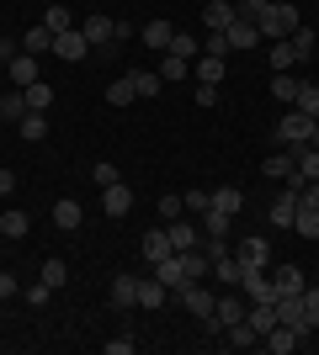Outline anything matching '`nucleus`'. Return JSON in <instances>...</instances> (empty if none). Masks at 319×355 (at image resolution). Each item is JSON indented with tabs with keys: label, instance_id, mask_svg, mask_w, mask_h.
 <instances>
[{
	"label": "nucleus",
	"instance_id": "6ab92c4d",
	"mask_svg": "<svg viewBox=\"0 0 319 355\" xmlns=\"http://www.w3.org/2000/svg\"><path fill=\"white\" fill-rule=\"evenodd\" d=\"M165 302H170V286H160V276H149V282H138V308L160 313Z\"/></svg>",
	"mask_w": 319,
	"mask_h": 355
},
{
	"label": "nucleus",
	"instance_id": "412c9836",
	"mask_svg": "<svg viewBox=\"0 0 319 355\" xmlns=\"http://www.w3.org/2000/svg\"><path fill=\"white\" fill-rule=\"evenodd\" d=\"M234 16H240V11H234L229 0H208V11H202V27H208V32H224Z\"/></svg>",
	"mask_w": 319,
	"mask_h": 355
},
{
	"label": "nucleus",
	"instance_id": "79ce46f5",
	"mask_svg": "<svg viewBox=\"0 0 319 355\" xmlns=\"http://www.w3.org/2000/svg\"><path fill=\"white\" fill-rule=\"evenodd\" d=\"M27 106H32V112H48V106H54V85H48V80L27 85Z\"/></svg>",
	"mask_w": 319,
	"mask_h": 355
},
{
	"label": "nucleus",
	"instance_id": "f257e3e1",
	"mask_svg": "<svg viewBox=\"0 0 319 355\" xmlns=\"http://www.w3.org/2000/svg\"><path fill=\"white\" fill-rule=\"evenodd\" d=\"M261 37H266V43H282V37H293V32L304 27V16H298V6H293V0H272V6H266V11H261Z\"/></svg>",
	"mask_w": 319,
	"mask_h": 355
},
{
	"label": "nucleus",
	"instance_id": "8fccbe9b",
	"mask_svg": "<svg viewBox=\"0 0 319 355\" xmlns=\"http://www.w3.org/2000/svg\"><path fill=\"white\" fill-rule=\"evenodd\" d=\"M202 53H218V59H229L234 48H229V37H224V32H208V37H202Z\"/></svg>",
	"mask_w": 319,
	"mask_h": 355
},
{
	"label": "nucleus",
	"instance_id": "c756f323",
	"mask_svg": "<svg viewBox=\"0 0 319 355\" xmlns=\"http://www.w3.org/2000/svg\"><path fill=\"white\" fill-rule=\"evenodd\" d=\"M38 282H43V286H54V292H59V286L69 282V266H64L59 254H48V260H43V270H38Z\"/></svg>",
	"mask_w": 319,
	"mask_h": 355
},
{
	"label": "nucleus",
	"instance_id": "e433bc0d",
	"mask_svg": "<svg viewBox=\"0 0 319 355\" xmlns=\"http://www.w3.org/2000/svg\"><path fill=\"white\" fill-rule=\"evenodd\" d=\"M293 234H298V239H319V207H298V218H293Z\"/></svg>",
	"mask_w": 319,
	"mask_h": 355
},
{
	"label": "nucleus",
	"instance_id": "0e129e2a",
	"mask_svg": "<svg viewBox=\"0 0 319 355\" xmlns=\"http://www.w3.org/2000/svg\"><path fill=\"white\" fill-rule=\"evenodd\" d=\"M309 148H319V122H314V133H309Z\"/></svg>",
	"mask_w": 319,
	"mask_h": 355
},
{
	"label": "nucleus",
	"instance_id": "4be33fe9",
	"mask_svg": "<svg viewBox=\"0 0 319 355\" xmlns=\"http://www.w3.org/2000/svg\"><path fill=\"white\" fill-rule=\"evenodd\" d=\"M138 37H144V48H160V53H165L170 37H176V27H170V21H144V27H138Z\"/></svg>",
	"mask_w": 319,
	"mask_h": 355
},
{
	"label": "nucleus",
	"instance_id": "f3484780",
	"mask_svg": "<svg viewBox=\"0 0 319 355\" xmlns=\"http://www.w3.org/2000/svg\"><path fill=\"white\" fill-rule=\"evenodd\" d=\"M80 32H85V43L91 48H112V16H85V21H80Z\"/></svg>",
	"mask_w": 319,
	"mask_h": 355
},
{
	"label": "nucleus",
	"instance_id": "aec40b11",
	"mask_svg": "<svg viewBox=\"0 0 319 355\" xmlns=\"http://www.w3.org/2000/svg\"><path fill=\"white\" fill-rule=\"evenodd\" d=\"M22 53H32V59H43V53H54V32L38 21V27H27V37H22Z\"/></svg>",
	"mask_w": 319,
	"mask_h": 355
},
{
	"label": "nucleus",
	"instance_id": "37998d69",
	"mask_svg": "<svg viewBox=\"0 0 319 355\" xmlns=\"http://www.w3.org/2000/svg\"><path fill=\"white\" fill-rule=\"evenodd\" d=\"M128 101H138V96H133V80L122 74L117 85H106V106H128Z\"/></svg>",
	"mask_w": 319,
	"mask_h": 355
},
{
	"label": "nucleus",
	"instance_id": "0eeeda50",
	"mask_svg": "<svg viewBox=\"0 0 319 355\" xmlns=\"http://www.w3.org/2000/svg\"><path fill=\"white\" fill-rule=\"evenodd\" d=\"M293 218H298V191L282 186V191L272 196V207H266V223H272V228H293Z\"/></svg>",
	"mask_w": 319,
	"mask_h": 355
},
{
	"label": "nucleus",
	"instance_id": "1a4fd4ad",
	"mask_svg": "<svg viewBox=\"0 0 319 355\" xmlns=\"http://www.w3.org/2000/svg\"><path fill=\"white\" fill-rule=\"evenodd\" d=\"M266 276H272L277 297H293V292H304V286H309V276L298 266H266Z\"/></svg>",
	"mask_w": 319,
	"mask_h": 355
},
{
	"label": "nucleus",
	"instance_id": "a878e982",
	"mask_svg": "<svg viewBox=\"0 0 319 355\" xmlns=\"http://www.w3.org/2000/svg\"><path fill=\"white\" fill-rule=\"evenodd\" d=\"M32 106H27V90H6L0 96V122H22Z\"/></svg>",
	"mask_w": 319,
	"mask_h": 355
},
{
	"label": "nucleus",
	"instance_id": "423d86ee",
	"mask_svg": "<svg viewBox=\"0 0 319 355\" xmlns=\"http://www.w3.org/2000/svg\"><path fill=\"white\" fill-rule=\"evenodd\" d=\"M54 53H59L64 64H80L85 53H91V43H85V32L69 27V32H54Z\"/></svg>",
	"mask_w": 319,
	"mask_h": 355
},
{
	"label": "nucleus",
	"instance_id": "a19ab883",
	"mask_svg": "<svg viewBox=\"0 0 319 355\" xmlns=\"http://www.w3.org/2000/svg\"><path fill=\"white\" fill-rule=\"evenodd\" d=\"M272 96L282 106H293V101H298V80H293V74H272Z\"/></svg>",
	"mask_w": 319,
	"mask_h": 355
},
{
	"label": "nucleus",
	"instance_id": "680f3d73",
	"mask_svg": "<svg viewBox=\"0 0 319 355\" xmlns=\"http://www.w3.org/2000/svg\"><path fill=\"white\" fill-rule=\"evenodd\" d=\"M16 53H22V43H11V37H0V64H11Z\"/></svg>",
	"mask_w": 319,
	"mask_h": 355
},
{
	"label": "nucleus",
	"instance_id": "39448f33",
	"mask_svg": "<svg viewBox=\"0 0 319 355\" xmlns=\"http://www.w3.org/2000/svg\"><path fill=\"white\" fill-rule=\"evenodd\" d=\"M240 318H245V302H240V297H218V302H213V318L202 329H208V334H224V329L240 324Z\"/></svg>",
	"mask_w": 319,
	"mask_h": 355
},
{
	"label": "nucleus",
	"instance_id": "f03ea898",
	"mask_svg": "<svg viewBox=\"0 0 319 355\" xmlns=\"http://www.w3.org/2000/svg\"><path fill=\"white\" fill-rule=\"evenodd\" d=\"M314 122H319V117H309V112L288 106V117L272 128V144H277V148H304V144H309V133H314Z\"/></svg>",
	"mask_w": 319,
	"mask_h": 355
},
{
	"label": "nucleus",
	"instance_id": "4c0bfd02",
	"mask_svg": "<svg viewBox=\"0 0 319 355\" xmlns=\"http://www.w3.org/2000/svg\"><path fill=\"white\" fill-rule=\"evenodd\" d=\"M27 228H32L27 212H0V234L6 239H27Z\"/></svg>",
	"mask_w": 319,
	"mask_h": 355
},
{
	"label": "nucleus",
	"instance_id": "338daca9",
	"mask_svg": "<svg viewBox=\"0 0 319 355\" xmlns=\"http://www.w3.org/2000/svg\"><path fill=\"white\" fill-rule=\"evenodd\" d=\"M0 69H6V64H0Z\"/></svg>",
	"mask_w": 319,
	"mask_h": 355
},
{
	"label": "nucleus",
	"instance_id": "473e14b6",
	"mask_svg": "<svg viewBox=\"0 0 319 355\" xmlns=\"http://www.w3.org/2000/svg\"><path fill=\"white\" fill-rule=\"evenodd\" d=\"M192 74V59H176V53H160V80L165 85H176V80H186Z\"/></svg>",
	"mask_w": 319,
	"mask_h": 355
},
{
	"label": "nucleus",
	"instance_id": "864d4df0",
	"mask_svg": "<svg viewBox=\"0 0 319 355\" xmlns=\"http://www.w3.org/2000/svg\"><path fill=\"white\" fill-rule=\"evenodd\" d=\"M101 350H106V355H133V350H138V340H133V334H122V340H106Z\"/></svg>",
	"mask_w": 319,
	"mask_h": 355
},
{
	"label": "nucleus",
	"instance_id": "f8f14e48",
	"mask_svg": "<svg viewBox=\"0 0 319 355\" xmlns=\"http://www.w3.org/2000/svg\"><path fill=\"white\" fill-rule=\"evenodd\" d=\"M224 37H229V48H256L261 43V27L250 21V16H234V21L224 27Z\"/></svg>",
	"mask_w": 319,
	"mask_h": 355
},
{
	"label": "nucleus",
	"instance_id": "bb28decb",
	"mask_svg": "<svg viewBox=\"0 0 319 355\" xmlns=\"http://www.w3.org/2000/svg\"><path fill=\"white\" fill-rule=\"evenodd\" d=\"M154 276H160V286H170V292H176V286L186 282V270H181V254H165V260H154Z\"/></svg>",
	"mask_w": 319,
	"mask_h": 355
},
{
	"label": "nucleus",
	"instance_id": "3c124183",
	"mask_svg": "<svg viewBox=\"0 0 319 355\" xmlns=\"http://www.w3.org/2000/svg\"><path fill=\"white\" fill-rule=\"evenodd\" d=\"M91 180H96V186H112V180H117V164H112V159H96L91 164Z\"/></svg>",
	"mask_w": 319,
	"mask_h": 355
},
{
	"label": "nucleus",
	"instance_id": "2eb2a0df",
	"mask_svg": "<svg viewBox=\"0 0 319 355\" xmlns=\"http://www.w3.org/2000/svg\"><path fill=\"white\" fill-rule=\"evenodd\" d=\"M112 308L117 313H128V308H138V276H112Z\"/></svg>",
	"mask_w": 319,
	"mask_h": 355
},
{
	"label": "nucleus",
	"instance_id": "de8ad7c7",
	"mask_svg": "<svg viewBox=\"0 0 319 355\" xmlns=\"http://www.w3.org/2000/svg\"><path fill=\"white\" fill-rule=\"evenodd\" d=\"M288 43L298 48V59H309V53H314V43H319V37H314V27H298V32H293V37H288Z\"/></svg>",
	"mask_w": 319,
	"mask_h": 355
},
{
	"label": "nucleus",
	"instance_id": "ddd939ff",
	"mask_svg": "<svg viewBox=\"0 0 319 355\" xmlns=\"http://www.w3.org/2000/svg\"><path fill=\"white\" fill-rule=\"evenodd\" d=\"M80 223H85V207H80L75 196H59V202H54V228H64V234H75Z\"/></svg>",
	"mask_w": 319,
	"mask_h": 355
},
{
	"label": "nucleus",
	"instance_id": "b1692460",
	"mask_svg": "<svg viewBox=\"0 0 319 355\" xmlns=\"http://www.w3.org/2000/svg\"><path fill=\"white\" fill-rule=\"evenodd\" d=\"M224 345H234V350H250V345H261V334H256V324H250V318H240V324H229V329H224Z\"/></svg>",
	"mask_w": 319,
	"mask_h": 355
},
{
	"label": "nucleus",
	"instance_id": "c03bdc74",
	"mask_svg": "<svg viewBox=\"0 0 319 355\" xmlns=\"http://www.w3.org/2000/svg\"><path fill=\"white\" fill-rule=\"evenodd\" d=\"M293 159H298V170H304L309 180H319V148L304 144V148H293Z\"/></svg>",
	"mask_w": 319,
	"mask_h": 355
},
{
	"label": "nucleus",
	"instance_id": "dca6fc26",
	"mask_svg": "<svg viewBox=\"0 0 319 355\" xmlns=\"http://www.w3.org/2000/svg\"><path fill=\"white\" fill-rule=\"evenodd\" d=\"M165 234H170V250H176V254H186V250H197V244H202L197 228H192L186 218H170V223H165Z\"/></svg>",
	"mask_w": 319,
	"mask_h": 355
},
{
	"label": "nucleus",
	"instance_id": "5fc2aeb1",
	"mask_svg": "<svg viewBox=\"0 0 319 355\" xmlns=\"http://www.w3.org/2000/svg\"><path fill=\"white\" fill-rule=\"evenodd\" d=\"M22 297H27L32 308H48V297H54V286H43V282H38V286H27Z\"/></svg>",
	"mask_w": 319,
	"mask_h": 355
},
{
	"label": "nucleus",
	"instance_id": "6e6d98bb",
	"mask_svg": "<svg viewBox=\"0 0 319 355\" xmlns=\"http://www.w3.org/2000/svg\"><path fill=\"white\" fill-rule=\"evenodd\" d=\"M266 6H272V0H240L234 11H240V16H250V21H261V11H266Z\"/></svg>",
	"mask_w": 319,
	"mask_h": 355
},
{
	"label": "nucleus",
	"instance_id": "c9c22d12",
	"mask_svg": "<svg viewBox=\"0 0 319 355\" xmlns=\"http://www.w3.org/2000/svg\"><path fill=\"white\" fill-rule=\"evenodd\" d=\"M165 53H176V59H197V53H202V37H192V32H176Z\"/></svg>",
	"mask_w": 319,
	"mask_h": 355
},
{
	"label": "nucleus",
	"instance_id": "49530a36",
	"mask_svg": "<svg viewBox=\"0 0 319 355\" xmlns=\"http://www.w3.org/2000/svg\"><path fill=\"white\" fill-rule=\"evenodd\" d=\"M304 318H309V334L319 329V286H304Z\"/></svg>",
	"mask_w": 319,
	"mask_h": 355
},
{
	"label": "nucleus",
	"instance_id": "7c9ffc66",
	"mask_svg": "<svg viewBox=\"0 0 319 355\" xmlns=\"http://www.w3.org/2000/svg\"><path fill=\"white\" fill-rule=\"evenodd\" d=\"M43 27H48V32H69V27H75V16H69V6H64V0L43 6Z\"/></svg>",
	"mask_w": 319,
	"mask_h": 355
},
{
	"label": "nucleus",
	"instance_id": "bf43d9fd",
	"mask_svg": "<svg viewBox=\"0 0 319 355\" xmlns=\"http://www.w3.org/2000/svg\"><path fill=\"white\" fill-rule=\"evenodd\" d=\"M0 297H22V282H16L11 270H0Z\"/></svg>",
	"mask_w": 319,
	"mask_h": 355
},
{
	"label": "nucleus",
	"instance_id": "4468645a",
	"mask_svg": "<svg viewBox=\"0 0 319 355\" xmlns=\"http://www.w3.org/2000/svg\"><path fill=\"white\" fill-rule=\"evenodd\" d=\"M6 74H11V85H16V90H27V85H38V80H43V74H38V59H32V53H16V59L6 64Z\"/></svg>",
	"mask_w": 319,
	"mask_h": 355
},
{
	"label": "nucleus",
	"instance_id": "cd10ccee",
	"mask_svg": "<svg viewBox=\"0 0 319 355\" xmlns=\"http://www.w3.org/2000/svg\"><path fill=\"white\" fill-rule=\"evenodd\" d=\"M208 270L218 276V282H229V286H240V260H234V250H224V254H213L208 260Z\"/></svg>",
	"mask_w": 319,
	"mask_h": 355
},
{
	"label": "nucleus",
	"instance_id": "9d476101",
	"mask_svg": "<svg viewBox=\"0 0 319 355\" xmlns=\"http://www.w3.org/2000/svg\"><path fill=\"white\" fill-rule=\"evenodd\" d=\"M277 324H288V329H298V334H309V318H304V292L277 297Z\"/></svg>",
	"mask_w": 319,
	"mask_h": 355
},
{
	"label": "nucleus",
	"instance_id": "2f4dec72",
	"mask_svg": "<svg viewBox=\"0 0 319 355\" xmlns=\"http://www.w3.org/2000/svg\"><path fill=\"white\" fill-rule=\"evenodd\" d=\"M293 164H298V159H293V148H277L272 159L261 164V175H266V180H288V170H293Z\"/></svg>",
	"mask_w": 319,
	"mask_h": 355
},
{
	"label": "nucleus",
	"instance_id": "a211bd4d",
	"mask_svg": "<svg viewBox=\"0 0 319 355\" xmlns=\"http://www.w3.org/2000/svg\"><path fill=\"white\" fill-rule=\"evenodd\" d=\"M138 254H144L149 266H154V260H165V254H176V250H170V234H165V228H149V234L138 239Z\"/></svg>",
	"mask_w": 319,
	"mask_h": 355
},
{
	"label": "nucleus",
	"instance_id": "603ef678",
	"mask_svg": "<svg viewBox=\"0 0 319 355\" xmlns=\"http://www.w3.org/2000/svg\"><path fill=\"white\" fill-rule=\"evenodd\" d=\"M181 212H186V202H181V196H160V223L181 218Z\"/></svg>",
	"mask_w": 319,
	"mask_h": 355
},
{
	"label": "nucleus",
	"instance_id": "393cba45",
	"mask_svg": "<svg viewBox=\"0 0 319 355\" xmlns=\"http://www.w3.org/2000/svg\"><path fill=\"white\" fill-rule=\"evenodd\" d=\"M224 74H229V64L218 59V53H197V80L202 85H224Z\"/></svg>",
	"mask_w": 319,
	"mask_h": 355
},
{
	"label": "nucleus",
	"instance_id": "5701e85b",
	"mask_svg": "<svg viewBox=\"0 0 319 355\" xmlns=\"http://www.w3.org/2000/svg\"><path fill=\"white\" fill-rule=\"evenodd\" d=\"M133 80V96H144V101H154L160 90H165V80H160V69H133L128 74Z\"/></svg>",
	"mask_w": 319,
	"mask_h": 355
},
{
	"label": "nucleus",
	"instance_id": "69168bd1",
	"mask_svg": "<svg viewBox=\"0 0 319 355\" xmlns=\"http://www.w3.org/2000/svg\"><path fill=\"white\" fill-rule=\"evenodd\" d=\"M38 6H54V0H38Z\"/></svg>",
	"mask_w": 319,
	"mask_h": 355
},
{
	"label": "nucleus",
	"instance_id": "052dcab7",
	"mask_svg": "<svg viewBox=\"0 0 319 355\" xmlns=\"http://www.w3.org/2000/svg\"><path fill=\"white\" fill-rule=\"evenodd\" d=\"M197 106H218V85H202L197 80Z\"/></svg>",
	"mask_w": 319,
	"mask_h": 355
},
{
	"label": "nucleus",
	"instance_id": "6e6552de",
	"mask_svg": "<svg viewBox=\"0 0 319 355\" xmlns=\"http://www.w3.org/2000/svg\"><path fill=\"white\" fill-rule=\"evenodd\" d=\"M261 345H266L272 355H293L298 345H304V334H298V329H288V324H272L266 334H261Z\"/></svg>",
	"mask_w": 319,
	"mask_h": 355
},
{
	"label": "nucleus",
	"instance_id": "58836bf2",
	"mask_svg": "<svg viewBox=\"0 0 319 355\" xmlns=\"http://www.w3.org/2000/svg\"><path fill=\"white\" fill-rule=\"evenodd\" d=\"M181 270H186V282H202V276H208V254H202V244L181 254Z\"/></svg>",
	"mask_w": 319,
	"mask_h": 355
},
{
	"label": "nucleus",
	"instance_id": "e2e57ef3",
	"mask_svg": "<svg viewBox=\"0 0 319 355\" xmlns=\"http://www.w3.org/2000/svg\"><path fill=\"white\" fill-rule=\"evenodd\" d=\"M16 191V175H11V170H0V196H11Z\"/></svg>",
	"mask_w": 319,
	"mask_h": 355
},
{
	"label": "nucleus",
	"instance_id": "c85d7f7f",
	"mask_svg": "<svg viewBox=\"0 0 319 355\" xmlns=\"http://www.w3.org/2000/svg\"><path fill=\"white\" fill-rule=\"evenodd\" d=\"M16 133L27 138V144H43L48 138V112H27V117L16 122Z\"/></svg>",
	"mask_w": 319,
	"mask_h": 355
},
{
	"label": "nucleus",
	"instance_id": "20e7f679",
	"mask_svg": "<svg viewBox=\"0 0 319 355\" xmlns=\"http://www.w3.org/2000/svg\"><path fill=\"white\" fill-rule=\"evenodd\" d=\"M101 212L112 223H122L128 218V212H133V191H128V186H122V180H112V186H101Z\"/></svg>",
	"mask_w": 319,
	"mask_h": 355
},
{
	"label": "nucleus",
	"instance_id": "7ed1b4c3",
	"mask_svg": "<svg viewBox=\"0 0 319 355\" xmlns=\"http://www.w3.org/2000/svg\"><path fill=\"white\" fill-rule=\"evenodd\" d=\"M170 297H176V302H181V308L192 313L197 324H208V318H213V302H218V297H213V292H208L202 282H181L176 292H170Z\"/></svg>",
	"mask_w": 319,
	"mask_h": 355
},
{
	"label": "nucleus",
	"instance_id": "13d9d810",
	"mask_svg": "<svg viewBox=\"0 0 319 355\" xmlns=\"http://www.w3.org/2000/svg\"><path fill=\"white\" fill-rule=\"evenodd\" d=\"M128 37H138L133 21H112V43H128Z\"/></svg>",
	"mask_w": 319,
	"mask_h": 355
},
{
	"label": "nucleus",
	"instance_id": "4d7b16f0",
	"mask_svg": "<svg viewBox=\"0 0 319 355\" xmlns=\"http://www.w3.org/2000/svg\"><path fill=\"white\" fill-rule=\"evenodd\" d=\"M298 207H319V180H304V191H298Z\"/></svg>",
	"mask_w": 319,
	"mask_h": 355
},
{
	"label": "nucleus",
	"instance_id": "9b49d317",
	"mask_svg": "<svg viewBox=\"0 0 319 355\" xmlns=\"http://www.w3.org/2000/svg\"><path fill=\"white\" fill-rule=\"evenodd\" d=\"M234 260H240V266H256V270H266V266H272V244H266L261 234H250V239L240 244V250H234Z\"/></svg>",
	"mask_w": 319,
	"mask_h": 355
},
{
	"label": "nucleus",
	"instance_id": "a18cd8bd",
	"mask_svg": "<svg viewBox=\"0 0 319 355\" xmlns=\"http://www.w3.org/2000/svg\"><path fill=\"white\" fill-rule=\"evenodd\" d=\"M298 112H309V117H319V85H298Z\"/></svg>",
	"mask_w": 319,
	"mask_h": 355
},
{
	"label": "nucleus",
	"instance_id": "72a5a7b5",
	"mask_svg": "<svg viewBox=\"0 0 319 355\" xmlns=\"http://www.w3.org/2000/svg\"><path fill=\"white\" fill-rule=\"evenodd\" d=\"M293 64H298V48L282 37V43H272V74H293Z\"/></svg>",
	"mask_w": 319,
	"mask_h": 355
},
{
	"label": "nucleus",
	"instance_id": "09e8293b",
	"mask_svg": "<svg viewBox=\"0 0 319 355\" xmlns=\"http://www.w3.org/2000/svg\"><path fill=\"white\" fill-rule=\"evenodd\" d=\"M181 202H186V212H208V207H213V191H202V186H192V191H186Z\"/></svg>",
	"mask_w": 319,
	"mask_h": 355
},
{
	"label": "nucleus",
	"instance_id": "f704fd0d",
	"mask_svg": "<svg viewBox=\"0 0 319 355\" xmlns=\"http://www.w3.org/2000/svg\"><path fill=\"white\" fill-rule=\"evenodd\" d=\"M213 207H218V212H229V218H234V212L245 207V191H240V186H218V191H213Z\"/></svg>",
	"mask_w": 319,
	"mask_h": 355
},
{
	"label": "nucleus",
	"instance_id": "ea45409f",
	"mask_svg": "<svg viewBox=\"0 0 319 355\" xmlns=\"http://www.w3.org/2000/svg\"><path fill=\"white\" fill-rule=\"evenodd\" d=\"M229 223H234V218H229V212H218V207L202 212V228H208V239H229Z\"/></svg>",
	"mask_w": 319,
	"mask_h": 355
}]
</instances>
